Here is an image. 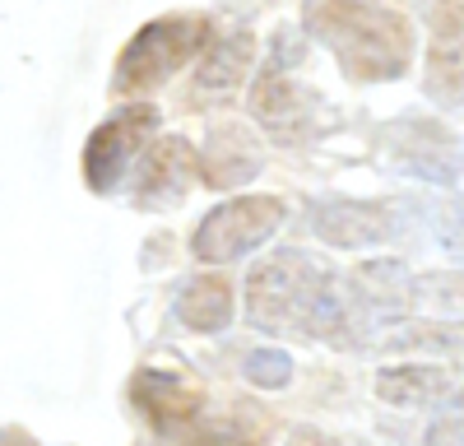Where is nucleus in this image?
Masks as SVG:
<instances>
[{"label": "nucleus", "instance_id": "8", "mask_svg": "<svg viewBox=\"0 0 464 446\" xmlns=\"http://www.w3.org/2000/svg\"><path fill=\"white\" fill-rule=\"evenodd\" d=\"M312 228L321 242L339 251H362V247H381L395 233V214L391 205H372V200H325L312 209Z\"/></svg>", "mask_w": 464, "mask_h": 446}, {"label": "nucleus", "instance_id": "17", "mask_svg": "<svg viewBox=\"0 0 464 446\" xmlns=\"http://www.w3.org/2000/svg\"><path fill=\"white\" fill-rule=\"evenodd\" d=\"M288 377H293V358H288V354H279V349H256V354H246V382H251V386L279 391V386H288Z\"/></svg>", "mask_w": 464, "mask_h": 446}, {"label": "nucleus", "instance_id": "20", "mask_svg": "<svg viewBox=\"0 0 464 446\" xmlns=\"http://www.w3.org/2000/svg\"><path fill=\"white\" fill-rule=\"evenodd\" d=\"M288 446H339V441H334V437H325V432H306V428H302Z\"/></svg>", "mask_w": 464, "mask_h": 446}, {"label": "nucleus", "instance_id": "1", "mask_svg": "<svg viewBox=\"0 0 464 446\" xmlns=\"http://www.w3.org/2000/svg\"><path fill=\"white\" fill-rule=\"evenodd\" d=\"M246 316L260 330H288L325 344H353L362 312L353 303V284L334 279L302 251L265 256L246 279Z\"/></svg>", "mask_w": 464, "mask_h": 446}, {"label": "nucleus", "instance_id": "11", "mask_svg": "<svg viewBox=\"0 0 464 446\" xmlns=\"http://www.w3.org/2000/svg\"><path fill=\"white\" fill-rule=\"evenodd\" d=\"M348 284H353V303L362 321H391L413 307V279L400 260H367V266L353 270Z\"/></svg>", "mask_w": 464, "mask_h": 446}, {"label": "nucleus", "instance_id": "3", "mask_svg": "<svg viewBox=\"0 0 464 446\" xmlns=\"http://www.w3.org/2000/svg\"><path fill=\"white\" fill-rule=\"evenodd\" d=\"M209 47V24L196 19V15H172V19H153L144 24L121 61H116V93H140V89H159L163 80H172V74L190 61L200 56Z\"/></svg>", "mask_w": 464, "mask_h": 446}, {"label": "nucleus", "instance_id": "14", "mask_svg": "<svg viewBox=\"0 0 464 446\" xmlns=\"http://www.w3.org/2000/svg\"><path fill=\"white\" fill-rule=\"evenodd\" d=\"M177 321L190 325V330H200V334H218L227 321H232V284L218 279V275H200V279H190L181 284L177 293Z\"/></svg>", "mask_w": 464, "mask_h": 446}, {"label": "nucleus", "instance_id": "4", "mask_svg": "<svg viewBox=\"0 0 464 446\" xmlns=\"http://www.w3.org/2000/svg\"><path fill=\"white\" fill-rule=\"evenodd\" d=\"M293 56H297V43H275V52H269V61L260 65L251 84V117L279 144H302L321 131L316 121L321 98L293 80Z\"/></svg>", "mask_w": 464, "mask_h": 446}, {"label": "nucleus", "instance_id": "19", "mask_svg": "<svg viewBox=\"0 0 464 446\" xmlns=\"http://www.w3.org/2000/svg\"><path fill=\"white\" fill-rule=\"evenodd\" d=\"M186 446H256V441L242 437V432H232V428H209V432H196Z\"/></svg>", "mask_w": 464, "mask_h": 446}, {"label": "nucleus", "instance_id": "6", "mask_svg": "<svg viewBox=\"0 0 464 446\" xmlns=\"http://www.w3.org/2000/svg\"><path fill=\"white\" fill-rule=\"evenodd\" d=\"M153 131H159V107H144V102L121 107L116 117H107L84 144V181H89V191H98V196L116 191V181H121L130 172V163L144 154V144H149Z\"/></svg>", "mask_w": 464, "mask_h": 446}, {"label": "nucleus", "instance_id": "9", "mask_svg": "<svg viewBox=\"0 0 464 446\" xmlns=\"http://www.w3.org/2000/svg\"><path fill=\"white\" fill-rule=\"evenodd\" d=\"M200 177V154L190 149L181 135L172 140H159L149 149V159L140 168V181H135V205L140 209H168L186 196V186Z\"/></svg>", "mask_w": 464, "mask_h": 446}, {"label": "nucleus", "instance_id": "12", "mask_svg": "<svg viewBox=\"0 0 464 446\" xmlns=\"http://www.w3.org/2000/svg\"><path fill=\"white\" fill-rule=\"evenodd\" d=\"M251 56H256V37L246 28L209 43L200 65H196V89H190V98H232L242 89V80H246Z\"/></svg>", "mask_w": 464, "mask_h": 446}, {"label": "nucleus", "instance_id": "15", "mask_svg": "<svg viewBox=\"0 0 464 446\" xmlns=\"http://www.w3.org/2000/svg\"><path fill=\"white\" fill-rule=\"evenodd\" d=\"M376 395L395 409L437 404L450 395V372L446 367H385L376 372Z\"/></svg>", "mask_w": 464, "mask_h": 446}, {"label": "nucleus", "instance_id": "13", "mask_svg": "<svg viewBox=\"0 0 464 446\" xmlns=\"http://www.w3.org/2000/svg\"><path fill=\"white\" fill-rule=\"evenodd\" d=\"M260 172V144L242 126H218L200 149V181L205 186H237Z\"/></svg>", "mask_w": 464, "mask_h": 446}, {"label": "nucleus", "instance_id": "10", "mask_svg": "<svg viewBox=\"0 0 464 446\" xmlns=\"http://www.w3.org/2000/svg\"><path fill=\"white\" fill-rule=\"evenodd\" d=\"M428 93L464 102V0H441L428 37Z\"/></svg>", "mask_w": 464, "mask_h": 446}, {"label": "nucleus", "instance_id": "18", "mask_svg": "<svg viewBox=\"0 0 464 446\" xmlns=\"http://www.w3.org/2000/svg\"><path fill=\"white\" fill-rule=\"evenodd\" d=\"M422 446H464V395H455L450 404L437 409V419L422 437Z\"/></svg>", "mask_w": 464, "mask_h": 446}, {"label": "nucleus", "instance_id": "7", "mask_svg": "<svg viewBox=\"0 0 464 446\" xmlns=\"http://www.w3.org/2000/svg\"><path fill=\"white\" fill-rule=\"evenodd\" d=\"M130 400L159 432H186L205 409V391L181 372H163V367H140L130 382Z\"/></svg>", "mask_w": 464, "mask_h": 446}, {"label": "nucleus", "instance_id": "16", "mask_svg": "<svg viewBox=\"0 0 464 446\" xmlns=\"http://www.w3.org/2000/svg\"><path fill=\"white\" fill-rule=\"evenodd\" d=\"M413 349H428V354H459L464 349V321H413L400 325L395 334H385V354H413Z\"/></svg>", "mask_w": 464, "mask_h": 446}, {"label": "nucleus", "instance_id": "5", "mask_svg": "<svg viewBox=\"0 0 464 446\" xmlns=\"http://www.w3.org/2000/svg\"><path fill=\"white\" fill-rule=\"evenodd\" d=\"M284 223V200L275 196H237L218 205L214 214H205V223L190 238V251L209 266H223V260H237L246 251H256L260 242H269Z\"/></svg>", "mask_w": 464, "mask_h": 446}, {"label": "nucleus", "instance_id": "2", "mask_svg": "<svg viewBox=\"0 0 464 446\" xmlns=\"http://www.w3.org/2000/svg\"><path fill=\"white\" fill-rule=\"evenodd\" d=\"M302 19L348 80H400L413 61V28L391 0H306Z\"/></svg>", "mask_w": 464, "mask_h": 446}]
</instances>
